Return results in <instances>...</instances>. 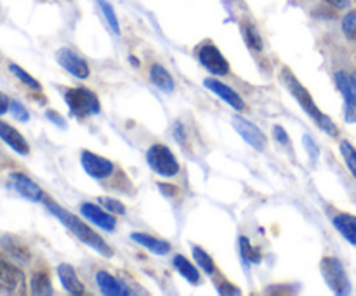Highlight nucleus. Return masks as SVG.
Returning <instances> with one entry per match:
<instances>
[{
	"mask_svg": "<svg viewBox=\"0 0 356 296\" xmlns=\"http://www.w3.org/2000/svg\"><path fill=\"white\" fill-rule=\"evenodd\" d=\"M44 202H45V208H47L49 211L54 215V218H58L59 221H61L63 225H65L66 228H68L70 232L76 237V239L82 240L86 246H89L90 249L97 251V253L103 254V256H106V258L113 256V251H111V247L108 246L106 240H104L99 233L94 232V230L90 228L87 223H83L82 219L76 218L73 212L66 211L65 208H61L58 202L51 201V198L44 197Z\"/></svg>",
	"mask_w": 356,
	"mask_h": 296,
	"instance_id": "1",
	"label": "nucleus"
},
{
	"mask_svg": "<svg viewBox=\"0 0 356 296\" xmlns=\"http://www.w3.org/2000/svg\"><path fill=\"white\" fill-rule=\"evenodd\" d=\"M280 80L282 84H284L285 87H287L289 93L292 94V96L298 100V103L301 104L302 110L306 111V114L309 115V117L315 120V124L318 125L322 131H325L327 134L332 136V138H336L337 134H339V127H337L336 124H334L332 120H330L329 115L323 114L322 110H320L318 107H316V103L313 101L312 94H309V91L306 89L305 86H302L301 82L298 80V77L292 73L291 68H287V66H284L280 72Z\"/></svg>",
	"mask_w": 356,
	"mask_h": 296,
	"instance_id": "2",
	"label": "nucleus"
},
{
	"mask_svg": "<svg viewBox=\"0 0 356 296\" xmlns=\"http://www.w3.org/2000/svg\"><path fill=\"white\" fill-rule=\"evenodd\" d=\"M63 96H65L70 111L76 118H87L90 115L99 114V100H97V96L90 89H86V87H72V89H66Z\"/></svg>",
	"mask_w": 356,
	"mask_h": 296,
	"instance_id": "3",
	"label": "nucleus"
},
{
	"mask_svg": "<svg viewBox=\"0 0 356 296\" xmlns=\"http://www.w3.org/2000/svg\"><path fill=\"white\" fill-rule=\"evenodd\" d=\"M146 160H148V166L160 176L170 178L179 173V162H177L176 155L170 152L169 146L165 145L149 146L146 152Z\"/></svg>",
	"mask_w": 356,
	"mask_h": 296,
	"instance_id": "4",
	"label": "nucleus"
},
{
	"mask_svg": "<svg viewBox=\"0 0 356 296\" xmlns=\"http://www.w3.org/2000/svg\"><path fill=\"white\" fill-rule=\"evenodd\" d=\"M320 270H322L323 279H325L327 286L332 289L336 295H350L351 284L348 279L346 270H344L343 263L334 256H325L320 263Z\"/></svg>",
	"mask_w": 356,
	"mask_h": 296,
	"instance_id": "5",
	"label": "nucleus"
},
{
	"mask_svg": "<svg viewBox=\"0 0 356 296\" xmlns=\"http://www.w3.org/2000/svg\"><path fill=\"white\" fill-rule=\"evenodd\" d=\"M26 279L23 270L14 265L3 253H0V293L6 295H23Z\"/></svg>",
	"mask_w": 356,
	"mask_h": 296,
	"instance_id": "6",
	"label": "nucleus"
},
{
	"mask_svg": "<svg viewBox=\"0 0 356 296\" xmlns=\"http://www.w3.org/2000/svg\"><path fill=\"white\" fill-rule=\"evenodd\" d=\"M198 61L214 75H228L229 73L228 59L222 56V52L212 42H205L198 47Z\"/></svg>",
	"mask_w": 356,
	"mask_h": 296,
	"instance_id": "7",
	"label": "nucleus"
},
{
	"mask_svg": "<svg viewBox=\"0 0 356 296\" xmlns=\"http://www.w3.org/2000/svg\"><path fill=\"white\" fill-rule=\"evenodd\" d=\"M56 59H58V63L61 65L63 70L72 73V75L76 77V79L83 80L90 75V70H89V65H87V61L82 58V56L76 54L73 49L70 47L59 49V51L56 52Z\"/></svg>",
	"mask_w": 356,
	"mask_h": 296,
	"instance_id": "8",
	"label": "nucleus"
},
{
	"mask_svg": "<svg viewBox=\"0 0 356 296\" xmlns=\"http://www.w3.org/2000/svg\"><path fill=\"white\" fill-rule=\"evenodd\" d=\"M80 162H82L86 173L94 180H104V178H110L113 174V162L97 155V153L89 152V150H83L80 153Z\"/></svg>",
	"mask_w": 356,
	"mask_h": 296,
	"instance_id": "9",
	"label": "nucleus"
},
{
	"mask_svg": "<svg viewBox=\"0 0 356 296\" xmlns=\"http://www.w3.org/2000/svg\"><path fill=\"white\" fill-rule=\"evenodd\" d=\"M233 127H235L236 132L242 136L243 141L249 143V145L252 146V148H256L257 152H263L268 146V139L266 136H264V132L261 131L256 124H252V122L245 120L243 117H238V115H236V117H233Z\"/></svg>",
	"mask_w": 356,
	"mask_h": 296,
	"instance_id": "10",
	"label": "nucleus"
},
{
	"mask_svg": "<svg viewBox=\"0 0 356 296\" xmlns=\"http://www.w3.org/2000/svg\"><path fill=\"white\" fill-rule=\"evenodd\" d=\"M7 185H9L10 190H14L17 195L26 198V201H31V202L44 201V192H42V188L38 187L31 178H28L26 174L13 173L9 176Z\"/></svg>",
	"mask_w": 356,
	"mask_h": 296,
	"instance_id": "11",
	"label": "nucleus"
},
{
	"mask_svg": "<svg viewBox=\"0 0 356 296\" xmlns=\"http://www.w3.org/2000/svg\"><path fill=\"white\" fill-rule=\"evenodd\" d=\"M337 89L343 93L344 98V115H346L348 122H356V89L353 86V80L346 72H337L334 75Z\"/></svg>",
	"mask_w": 356,
	"mask_h": 296,
	"instance_id": "12",
	"label": "nucleus"
},
{
	"mask_svg": "<svg viewBox=\"0 0 356 296\" xmlns=\"http://www.w3.org/2000/svg\"><path fill=\"white\" fill-rule=\"evenodd\" d=\"M80 212H82L83 218L89 219L90 223H94L99 228L106 230V232H113L117 228V218L111 215L110 211H104L103 208H99L97 204L92 202H83L80 205Z\"/></svg>",
	"mask_w": 356,
	"mask_h": 296,
	"instance_id": "13",
	"label": "nucleus"
},
{
	"mask_svg": "<svg viewBox=\"0 0 356 296\" xmlns=\"http://www.w3.org/2000/svg\"><path fill=\"white\" fill-rule=\"evenodd\" d=\"M204 86L207 87L211 93H214L216 96H219L221 100H225L226 103H228L229 107L235 108V110H238V111L245 110V101L242 100V96H240L235 89H232V87L226 86L225 82H221V80L205 79Z\"/></svg>",
	"mask_w": 356,
	"mask_h": 296,
	"instance_id": "14",
	"label": "nucleus"
},
{
	"mask_svg": "<svg viewBox=\"0 0 356 296\" xmlns=\"http://www.w3.org/2000/svg\"><path fill=\"white\" fill-rule=\"evenodd\" d=\"M0 139L6 141L19 155H28L30 153V145L23 138V134L16 127H13V125L3 120H0Z\"/></svg>",
	"mask_w": 356,
	"mask_h": 296,
	"instance_id": "15",
	"label": "nucleus"
},
{
	"mask_svg": "<svg viewBox=\"0 0 356 296\" xmlns=\"http://www.w3.org/2000/svg\"><path fill=\"white\" fill-rule=\"evenodd\" d=\"M0 247L6 251L7 256L13 258L17 263H28L31 258L30 249H28L26 244L21 242V240L14 235L0 237Z\"/></svg>",
	"mask_w": 356,
	"mask_h": 296,
	"instance_id": "16",
	"label": "nucleus"
},
{
	"mask_svg": "<svg viewBox=\"0 0 356 296\" xmlns=\"http://www.w3.org/2000/svg\"><path fill=\"white\" fill-rule=\"evenodd\" d=\"M56 272H58L59 281H61L63 288H65L66 291L72 293V295H83V293H86V286L82 284V281L79 279V275H76L75 268H73L72 265L59 263Z\"/></svg>",
	"mask_w": 356,
	"mask_h": 296,
	"instance_id": "17",
	"label": "nucleus"
},
{
	"mask_svg": "<svg viewBox=\"0 0 356 296\" xmlns=\"http://www.w3.org/2000/svg\"><path fill=\"white\" fill-rule=\"evenodd\" d=\"M96 282H97V286H99V291L106 296L131 295V291L127 289V286L122 284L118 279H115L113 275L108 274V272H104V270L97 272Z\"/></svg>",
	"mask_w": 356,
	"mask_h": 296,
	"instance_id": "18",
	"label": "nucleus"
},
{
	"mask_svg": "<svg viewBox=\"0 0 356 296\" xmlns=\"http://www.w3.org/2000/svg\"><path fill=\"white\" fill-rule=\"evenodd\" d=\"M131 239L134 240L136 244H139V246L145 247V249L152 251L153 254H159V256H165V254L170 253V244L169 242L156 239V237L148 235V233L132 232Z\"/></svg>",
	"mask_w": 356,
	"mask_h": 296,
	"instance_id": "19",
	"label": "nucleus"
},
{
	"mask_svg": "<svg viewBox=\"0 0 356 296\" xmlns=\"http://www.w3.org/2000/svg\"><path fill=\"white\" fill-rule=\"evenodd\" d=\"M332 223L348 242L356 246V216L348 215V212H339V215L334 216Z\"/></svg>",
	"mask_w": 356,
	"mask_h": 296,
	"instance_id": "20",
	"label": "nucleus"
},
{
	"mask_svg": "<svg viewBox=\"0 0 356 296\" xmlns=\"http://www.w3.org/2000/svg\"><path fill=\"white\" fill-rule=\"evenodd\" d=\"M30 291L37 296H45L54 293V289H52L51 275H49L47 270H35L33 274H31Z\"/></svg>",
	"mask_w": 356,
	"mask_h": 296,
	"instance_id": "21",
	"label": "nucleus"
},
{
	"mask_svg": "<svg viewBox=\"0 0 356 296\" xmlns=\"http://www.w3.org/2000/svg\"><path fill=\"white\" fill-rule=\"evenodd\" d=\"M149 77H152V82L159 87L163 93H172L174 91V79L165 68H163L160 63H155L152 65V70H149Z\"/></svg>",
	"mask_w": 356,
	"mask_h": 296,
	"instance_id": "22",
	"label": "nucleus"
},
{
	"mask_svg": "<svg viewBox=\"0 0 356 296\" xmlns=\"http://www.w3.org/2000/svg\"><path fill=\"white\" fill-rule=\"evenodd\" d=\"M172 263H174V267H176V270L179 272V274L183 275V277L186 279L190 284H200V274H198L197 267H195L190 260H186L183 254H177V256H174Z\"/></svg>",
	"mask_w": 356,
	"mask_h": 296,
	"instance_id": "23",
	"label": "nucleus"
},
{
	"mask_svg": "<svg viewBox=\"0 0 356 296\" xmlns=\"http://www.w3.org/2000/svg\"><path fill=\"white\" fill-rule=\"evenodd\" d=\"M243 38H245V44L250 51H263V37H261L259 30H257L252 21H245L243 23Z\"/></svg>",
	"mask_w": 356,
	"mask_h": 296,
	"instance_id": "24",
	"label": "nucleus"
},
{
	"mask_svg": "<svg viewBox=\"0 0 356 296\" xmlns=\"http://www.w3.org/2000/svg\"><path fill=\"white\" fill-rule=\"evenodd\" d=\"M97 6H99L101 13H103L104 20H106L108 26L111 28V31H113L115 35H120V23H118V17L117 14H115V9L113 6H111L108 0H96Z\"/></svg>",
	"mask_w": 356,
	"mask_h": 296,
	"instance_id": "25",
	"label": "nucleus"
},
{
	"mask_svg": "<svg viewBox=\"0 0 356 296\" xmlns=\"http://www.w3.org/2000/svg\"><path fill=\"white\" fill-rule=\"evenodd\" d=\"M191 253H193V260L197 261V265L205 272V274L207 275L214 274V270H216L214 261H212V258L209 256L207 251L202 249L200 246H191Z\"/></svg>",
	"mask_w": 356,
	"mask_h": 296,
	"instance_id": "26",
	"label": "nucleus"
},
{
	"mask_svg": "<svg viewBox=\"0 0 356 296\" xmlns=\"http://www.w3.org/2000/svg\"><path fill=\"white\" fill-rule=\"evenodd\" d=\"M9 72L13 73V75L16 77V79L19 80V82H23L24 86L30 87V89H33V91H42L40 82H38V80L35 79V77H31L28 72H24V70L21 68V66H17L16 63H9Z\"/></svg>",
	"mask_w": 356,
	"mask_h": 296,
	"instance_id": "27",
	"label": "nucleus"
},
{
	"mask_svg": "<svg viewBox=\"0 0 356 296\" xmlns=\"http://www.w3.org/2000/svg\"><path fill=\"white\" fill-rule=\"evenodd\" d=\"M240 253H242V258L245 261H252V263H259L261 261L259 249H256L247 237H240Z\"/></svg>",
	"mask_w": 356,
	"mask_h": 296,
	"instance_id": "28",
	"label": "nucleus"
},
{
	"mask_svg": "<svg viewBox=\"0 0 356 296\" xmlns=\"http://www.w3.org/2000/svg\"><path fill=\"white\" fill-rule=\"evenodd\" d=\"M341 153H343V159L346 162L348 169L356 178V148L350 141H341Z\"/></svg>",
	"mask_w": 356,
	"mask_h": 296,
	"instance_id": "29",
	"label": "nucleus"
},
{
	"mask_svg": "<svg viewBox=\"0 0 356 296\" xmlns=\"http://www.w3.org/2000/svg\"><path fill=\"white\" fill-rule=\"evenodd\" d=\"M97 201H99V204H103V208L106 209V211H110L111 215L124 216L125 212H127V209H125L124 202H120V201H118V198L99 197V198H97Z\"/></svg>",
	"mask_w": 356,
	"mask_h": 296,
	"instance_id": "30",
	"label": "nucleus"
},
{
	"mask_svg": "<svg viewBox=\"0 0 356 296\" xmlns=\"http://www.w3.org/2000/svg\"><path fill=\"white\" fill-rule=\"evenodd\" d=\"M341 26H343V33L346 35L348 40L356 42V10H351L343 17Z\"/></svg>",
	"mask_w": 356,
	"mask_h": 296,
	"instance_id": "31",
	"label": "nucleus"
},
{
	"mask_svg": "<svg viewBox=\"0 0 356 296\" xmlns=\"http://www.w3.org/2000/svg\"><path fill=\"white\" fill-rule=\"evenodd\" d=\"M10 111H13L14 118H17V120L21 122H26L28 118H30V114H28L26 107H23V103H19L17 100H10Z\"/></svg>",
	"mask_w": 356,
	"mask_h": 296,
	"instance_id": "32",
	"label": "nucleus"
},
{
	"mask_svg": "<svg viewBox=\"0 0 356 296\" xmlns=\"http://www.w3.org/2000/svg\"><path fill=\"white\" fill-rule=\"evenodd\" d=\"M302 141H305V148L308 150V153H309V155H312V160L318 159V148H316V145H315V141H313L312 136L305 134Z\"/></svg>",
	"mask_w": 356,
	"mask_h": 296,
	"instance_id": "33",
	"label": "nucleus"
},
{
	"mask_svg": "<svg viewBox=\"0 0 356 296\" xmlns=\"http://www.w3.org/2000/svg\"><path fill=\"white\" fill-rule=\"evenodd\" d=\"M273 134H275V139H277L278 143H282V145H289V136H287V131H285L282 125H275L273 127Z\"/></svg>",
	"mask_w": 356,
	"mask_h": 296,
	"instance_id": "34",
	"label": "nucleus"
},
{
	"mask_svg": "<svg viewBox=\"0 0 356 296\" xmlns=\"http://www.w3.org/2000/svg\"><path fill=\"white\" fill-rule=\"evenodd\" d=\"M47 118L49 120L52 122V124H56V125H59V127H63L65 129L66 127V122H65V118L61 117V115L58 114V111H54V110H47Z\"/></svg>",
	"mask_w": 356,
	"mask_h": 296,
	"instance_id": "35",
	"label": "nucleus"
},
{
	"mask_svg": "<svg viewBox=\"0 0 356 296\" xmlns=\"http://www.w3.org/2000/svg\"><path fill=\"white\" fill-rule=\"evenodd\" d=\"M218 291L221 293V295H240V289H236V286L228 284V282H221Z\"/></svg>",
	"mask_w": 356,
	"mask_h": 296,
	"instance_id": "36",
	"label": "nucleus"
},
{
	"mask_svg": "<svg viewBox=\"0 0 356 296\" xmlns=\"http://www.w3.org/2000/svg\"><path fill=\"white\" fill-rule=\"evenodd\" d=\"M159 188L162 190L163 195H167V197H174V195H177V190H179L176 185L170 183H159Z\"/></svg>",
	"mask_w": 356,
	"mask_h": 296,
	"instance_id": "37",
	"label": "nucleus"
},
{
	"mask_svg": "<svg viewBox=\"0 0 356 296\" xmlns=\"http://www.w3.org/2000/svg\"><path fill=\"white\" fill-rule=\"evenodd\" d=\"M10 108V100L3 93H0V115L6 114Z\"/></svg>",
	"mask_w": 356,
	"mask_h": 296,
	"instance_id": "38",
	"label": "nucleus"
},
{
	"mask_svg": "<svg viewBox=\"0 0 356 296\" xmlns=\"http://www.w3.org/2000/svg\"><path fill=\"white\" fill-rule=\"evenodd\" d=\"M325 2L334 9H346L350 6V0H325Z\"/></svg>",
	"mask_w": 356,
	"mask_h": 296,
	"instance_id": "39",
	"label": "nucleus"
},
{
	"mask_svg": "<svg viewBox=\"0 0 356 296\" xmlns=\"http://www.w3.org/2000/svg\"><path fill=\"white\" fill-rule=\"evenodd\" d=\"M174 136H176V139H177V141L181 143V145H186V143H184V131H183V125H181L179 122H177V124L174 125Z\"/></svg>",
	"mask_w": 356,
	"mask_h": 296,
	"instance_id": "40",
	"label": "nucleus"
},
{
	"mask_svg": "<svg viewBox=\"0 0 356 296\" xmlns=\"http://www.w3.org/2000/svg\"><path fill=\"white\" fill-rule=\"evenodd\" d=\"M129 61L132 63V66H139V59H136L134 56H131V58H129Z\"/></svg>",
	"mask_w": 356,
	"mask_h": 296,
	"instance_id": "41",
	"label": "nucleus"
},
{
	"mask_svg": "<svg viewBox=\"0 0 356 296\" xmlns=\"http://www.w3.org/2000/svg\"><path fill=\"white\" fill-rule=\"evenodd\" d=\"M351 80H353V86H355V89H356V72L353 73V75H351Z\"/></svg>",
	"mask_w": 356,
	"mask_h": 296,
	"instance_id": "42",
	"label": "nucleus"
}]
</instances>
